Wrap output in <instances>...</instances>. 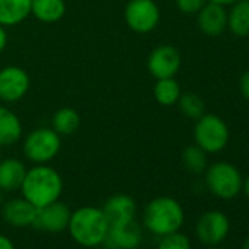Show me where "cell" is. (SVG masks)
I'll return each mask as SVG.
<instances>
[{
    "mask_svg": "<svg viewBox=\"0 0 249 249\" xmlns=\"http://www.w3.org/2000/svg\"><path fill=\"white\" fill-rule=\"evenodd\" d=\"M21 192L22 196L36 208H43L60 199L63 192V179L56 169L47 164H37L27 170L21 185Z\"/></svg>",
    "mask_w": 249,
    "mask_h": 249,
    "instance_id": "6da1fadb",
    "label": "cell"
},
{
    "mask_svg": "<svg viewBox=\"0 0 249 249\" xmlns=\"http://www.w3.org/2000/svg\"><path fill=\"white\" fill-rule=\"evenodd\" d=\"M68 231L79 246L97 248L107 236L108 221L101 208L87 205L72 211Z\"/></svg>",
    "mask_w": 249,
    "mask_h": 249,
    "instance_id": "7a4b0ae2",
    "label": "cell"
},
{
    "mask_svg": "<svg viewBox=\"0 0 249 249\" xmlns=\"http://www.w3.org/2000/svg\"><path fill=\"white\" fill-rule=\"evenodd\" d=\"M183 223V207L172 196H157L144 207L142 224L150 233L159 237L180 230Z\"/></svg>",
    "mask_w": 249,
    "mask_h": 249,
    "instance_id": "3957f363",
    "label": "cell"
},
{
    "mask_svg": "<svg viewBox=\"0 0 249 249\" xmlns=\"http://www.w3.org/2000/svg\"><path fill=\"white\" fill-rule=\"evenodd\" d=\"M229 138V128L220 116L204 113L199 119H196L194 128V140L195 144L207 154L220 153L227 145Z\"/></svg>",
    "mask_w": 249,
    "mask_h": 249,
    "instance_id": "277c9868",
    "label": "cell"
},
{
    "mask_svg": "<svg viewBox=\"0 0 249 249\" xmlns=\"http://www.w3.org/2000/svg\"><path fill=\"white\" fill-rule=\"evenodd\" d=\"M242 175L236 166L227 161H217L205 170L208 191L220 199H233L242 191Z\"/></svg>",
    "mask_w": 249,
    "mask_h": 249,
    "instance_id": "5b68a950",
    "label": "cell"
},
{
    "mask_svg": "<svg viewBox=\"0 0 249 249\" xmlns=\"http://www.w3.org/2000/svg\"><path fill=\"white\" fill-rule=\"evenodd\" d=\"M60 135L54 129L40 128L27 135L24 142L25 157L36 164H47L60 151Z\"/></svg>",
    "mask_w": 249,
    "mask_h": 249,
    "instance_id": "8992f818",
    "label": "cell"
},
{
    "mask_svg": "<svg viewBox=\"0 0 249 249\" xmlns=\"http://www.w3.org/2000/svg\"><path fill=\"white\" fill-rule=\"evenodd\" d=\"M230 227V220L223 211L211 210L199 215L195 224V234L202 245L217 246L229 236Z\"/></svg>",
    "mask_w": 249,
    "mask_h": 249,
    "instance_id": "52a82bcc",
    "label": "cell"
},
{
    "mask_svg": "<svg viewBox=\"0 0 249 249\" xmlns=\"http://www.w3.org/2000/svg\"><path fill=\"white\" fill-rule=\"evenodd\" d=\"M124 21L135 33H150L160 22V9L154 0H131L124 8Z\"/></svg>",
    "mask_w": 249,
    "mask_h": 249,
    "instance_id": "ba28073f",
    "label": "cell"
},
{
    "mask_svg": "<svg viewBox=\"0 0 249 249\" xmlns=\"http://www.w3.org/2000/svg\"><path fill=\"white\" fill-rule=\"evenodd\" d=\"M30 89V76L19 66L0 69V100L15 103L25 97Z\"/></svg>",
    "mask_w": 249,
    "mask_h": 249,
    "instance_id": "9c48e42d",
    "label": "cell"
},
{
    "mask_svg": "<svg viewBox=\"0 0 249 249\" xmlns=\"http://www.w3.org/2000/svg\"><path fill=\"white\" fill-rule=\"evenodd\" d=\"M182 63L180 53L176 47L170 44H163L156 47L147 62L150 73L157 79L173 78Z\"/></svg>",
    "mask_w": 249,
    "mask_h": 249,
    "instance_id": "30bf717a",
    "label": "cell"
},
{
    "mask_svg": "<svg viewBox=\"0 0 249 249\" xmlns=\"http://www.w3.org/2000/svg\"><path fill=\"white\" fill-rule=\"evenodd\" d=\"M72 210L62 201H54L37 210L34 227L47 233H62L68 230Z\"/></svg>",
    "mask_w": 249,
    "mask_h": 249,
    "instance_id": "8fae6325",
    "label": "cell"
},
{
    "mask_svg": "<svg viewBox=\"0 0 249 249\" xmlns=\"http://www.w3.org/2000/svg\"><path fill=\"white\" fill-rule=\"evenodd\" d=\"M142 243V229L134 220L123 224H110L103 242L106 249H137Z\"/></svg>",
    "mask_w": 249,
    "mask_h": 249,
    "instance_id": "7c38bea8",
    "label": "cell"
},
{
    "mask_svg": "<svg viewBox=\"0 0 249 249\" xmlns=\"http://www.w3.org/2000/svg\"><path fill=\"white\" fill-rule=\"evenodd\" d=\"M101 210L108 221V226L129 223L137 217V202L128 194H116L110 196Z\"/></svg>",
    "mask_w": 249,
    "mask_h": 249,
    "instance_id": "4fadbf2b",
    "label": "cell"
},
{
    "mask_svg": "<svg viewBox=\"0 0 249 249\" xmlns=\"http://www.w3.org/2000/svg\"><path fill=\"white\" fill-rule=\"evenodd\" d=\"M37 210L30 201L22 198H12L5 201L2 205V214L8 224L14 227H30L34 226Z\"/></svg>",
    "mask_w": 249,
    "mask_h": 249,
    "instance_id": "5bb4252c",
    "label": "cell"
},
{
    "mask_svg": "<svg viewBox=\"0 0 249 249\" xmlns=\"http://www.w3.org/2000/svg\"><path fill=\"white\" fill-rule=\"evenodd\" d=\"M198 27L208 37H218L227 28V12L224 6L207 2L198 12Z\"/></svg>",
    "mask_w": 249,
    "mask_h": 249,
    "instance_id": "9a60e30c",
    "label": "cell"
},
{
    "mask_svg": "<svg viewBox=\"0 0 249 249\" xmlns=\"http://www.w3.org/2000/svg\"><path fill=\"white\" fill-rule=\"evenodd\" d=\"M27 175L25 164L18 159H2L0 161V191L12 192L21 189Z\"/></svg>",
    "mask_w": 249,
    "mask_h": 249,
    "instance_id": "2e32d148",
    "label": "cell"
},
{
    "mask_svg": "<svg viewBox=\"0 0 249 249\" xmlns=\"http://www.w3.org/2000/svg\"><path fill=\"white\" fill-rule=\"evenodd\" d=\"M33 0H0V25L14 27L31 14Z\"/></svg>",
    "mask_w": 249,
    "mask_h": 249,
    "instance_id": "e0dca14e",
    "label": "cell"
},
{
    "mask_svg": "<svg viewBox=\"0 0 249 249\" xmlns=\"http://www.w3.org/2000/svg\"><path fill=\"white\" fill-rule=\"evenodd\" d=\"M22 137V123L17 113L0 106V147H11Z\"/></svg>",
    "mask_w": 249,
    "mask_h": 249,
    "instance_id": "ac0fdd59",
    "label": "cell"
},
{
    "mask_svg": "<svg viewBox=\"0 0 249 249\" xmlns=\"http://www.w3.org/2000/svg\"><path fill=\"white\" fill-rule=\"evenodd\" d=\"M227 28L236 37H249V0H237L227 12Z\"/></svg>",
    "mask_w": 249,
    "mask_h": 249,
    "instance_id": "d6986e66",
    "label": "cell"
},
{
    "mask_svg": "<svg viewBox=\"0 0 249 249\" xmlns=\"http://www.w3.org/2000/svg\"><path fill=\"white\" fill-rule=\"evenodd\" d=\"M66 12V6L63 0H33L31 14L47 24L57 22L63 18Z\"/></svg>",
    "mask_w": 249,
    "mask_h": 249,
    "instance_id": "ffe728a7",
    "label": "cell"
},
{
    "mask_svg": "<svg viewBox=\"0 0 249 249\" xmlns=\"http://www.w3.org/2000/svg\"><path fill=\"white\" fill-rule=\"evenodd\" d=\"M53 129L59 135H72L78 131L81 124V117L76 110L72 107H62L59 108L53 119H52Z\"/></svg>",
    "mask_w": 249,
    "mask_h": 249,
    "instance_id": "44dd1931",
    "label": "cell"
},
{
    "mask_svg": "<svg viewBox=\"0 0 249 249\" xmlns=\"http://www.w3.org/2000/svg\"><path fill=\"white\" fill-rule=\"evenodd\" d=\"M180 94H182L180 85L178 84V81L175 78L157 79V84L154 85V98L161 106L176 104Z\"/></svg>",
    "mask_w": 249,
    "mask_h": 249,
    "instance_id": "7402d4cb",
    "label": "cell"
},
{
    "mask_svg": "<svg viewBox=\"0 0 249 249\" xmlns=\"http://www.w3.org/2000/svg\"><path fill=\"white\" fill-rule=\"evenodd\" d=\"M182 163H183L185 169L188 172H191L192 175H201L208 167L207 153L202 148H199L196 144L189 145L182 153Z\"/></svg>",
    "mask_w": 249,
    "mask_h": 249,
    "instance_id": "603a6c76",
    "label": "cell"
},
{
    "mask_svg": "<svg viewBox=\"0 0 249 249\" xmlns=\"http://www.w3.org/2000/svg\"><path fill=\"white\" fill-rule=\"evenodd\" d=\"M179 110L189 119H199L204 113H205V104L202 101V98L199 95H196L195 92H185L180 94L178 103Z\"/></svg>",
    "mask_w": 249,
    "mask_h": 249,
    "instance_id": "cb8c5ba5",
    "label": "cell"
},
{
    "mask_svg": "<svg viewBox=\"0 0 249 249\" xmlns=\"http://www.w3.org/2000/svg\"><path fill=\"white\" fill-rule=\"evenodd\" d=\"M157 249H192L189 237L180 230L161 236Z\"/></svg>",
    "mask_w": 249,
    "mask_h": 249,
    "instance_id": "d4e9b609",
    "label": "cell"
},
{
    "mask_svg": "<svg viewBox=\"0 0 249 249\" xmlns=\"http://www.w3.org/2000/svg\"><path fill=\"white\" fill-rule=\"evenodd\" d=\"M207 2H208V0H176V5H178L180 12L192 15V14H198L199 9Z\"/></svg>",
    "mask_w": 249,
    "mask_h": 249,
    "instance_id": "484cf974",
    "label": "cell"
},
{
    "mask_svg": "<svg viewBox=\"0 0 249 249\" xmlns=\"http://www.w3.org/2000/svg\"><path fill=\"white\" fill-rule=\"evenodd\" d=\"M239 89H240L242 97H243L246 101H249V71H246V72L240 76V79H239Z\"/></svg>",
    "mask_w": 249,
    "mask_h": 249,
    "instance_id": "4316f807",
    "label": "cell"
},
{
    "mask_svg": "<svg viewBox=\"0 0 249 249\" xmlns=\"http://www.w3.org/2000/svg\"><path fill=\"white\" fill-rule=\"evenodd\" d=\"M0 249H17V248L11 237H8L5 234H0Z\"/></svg>",
    "mask_w": 249,
    "mask_h": 249,
    "instance_id": "83f0119b",
    "label": "cell"
},
{
    "mask_svg": "<svg viewBox=\"0 0 249 249\" xmlns=\"http://www.w3.org/2000/svg\"><path fill=\"white\" fill-rule=\"evenodd\" d=\"M6 44H8V34H6L5 27L0 25V53L5 50Z\"/></svg>",
    "mask_w": 249,
    "mask_h": 249,
    "instance_id": "f1b7e54d",
    "label": "cell"
},
{
    "mask_svg": "<svg viewBox=\"0 0 249 249\" xmlns=\"http://www.w3.org/2000/svg\"><path fill=\"white\" fill-rule=\"evenodd\" d=\"M208 2H213V3H217V5H221V6H229V5L236 3L237 0H208Z\"/></svg>",
    "mask_w": 249,
    "mask_h": 249,
    "instance_id": "f546056e",
    "label": "cell"
},
{
    "mask_svg": "<svg viewBox=\"0 0 249 249\" xmlns=\"http://www.w3.org/2000/svg\"><path fill=\"white\" fill-rule=\"evenodd\" d=\"M242 191H243L245 196L249 199V176L243 180V183H242Z\"/></svg>",
    "mask_w": 249,
    "mask_h": 249,
    "instance_id": "4dcf8cb0",
    "label": "cell"
},
{
    "mask_svg": "<svg viewBox=\"0 0 249 249\" xmlns=\"http://www.w3.org/2000/svg\"><path fill=\"white\" fill-rule=\"evenodd\" d=\"M242 249H249V236L243 240V243H242Z\"/></svg>",
    "mask_w": 249,
    "mask_h": 249,
    "instance_id": "1f68e13d",
    "label": "cell"
},
{
    "mask_svg": "<svg viewBox=\"0 0 249 249\" xmlns=\"http://www.w3.org/2000/svg\"><path fill=\"white\" fill-rule=\"evenodd\" d=\"M5 192L3 191H0V207H2L3 204H5V195H3Z\"/></svg>",
    "mask_w": 249,
    "mask_h": 249,
    "instance_id": "d6a6232c",
    "label": "cell"
},
{
    "mask_svg": "<svg viewBox=\"0 0 249 249\" xmlns=\"http://www.w3.org/2000/svg\"><path fill=\"white\" fill-rule=\"evenodd\" d=\"M205 249H226V248H221L220 245H217V246H207Z\"/></svg>",
    "mask_w": 249,
    "mask_h": 249,
    "instance_id": "836d02e7",
    "label": "cell"
},
{
    "mask_svg": "<svg viewBox=\"0 0 249 249\" xmlns=\"http://www.w3.org/2000/svg\"><path fill=\"white\" fill-rule=\"evenodd\" d=\"M0 148H2V147H0ZM0 161H2V150H0Z\"/></svg>",
    "mask_w": 249,
    "mask_h": 249,
    "instance_id": "e575fe53",
    "label": "cell"
}]
</instances>
